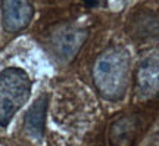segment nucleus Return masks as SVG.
I'll list each match as a JSON object with an SVG mask.
<instances>
[{
    "mask_svg": "<svg viewBox=\"0 0 159 146\" xmlns=\"http://www.w3.org/2000/svg\"><path fill=\"white\" fill-rule=\"evenodd\" d=\"M131 56L122 46L103 50L93 65V83L102 97L121 101L130 86Z\"/></svg>",
    "mask_w": 159,
    "mask_h": 146,
    "instance_id": "1",
    "label": "nucleus"
},
{
    "mask_svg": "<svg viewBox=\"0 0 159 146\" xmlns=\"http://www.w3.org/2000/svg\"><path fill=\"white\" fill-rule=\"evenodd\" d=\"M31 80L21 68H6L0 73V125L7 127L18 111L28 102Z\"/></svg>",
    "mask_w": 159,
    "mask_h": 146,
    "instance_id": "2",
    "label": "nucleus"
},
{
    "mask_svg": "<svg viewBox=\"0 0 159 146\" xmlns=\"http://www.w3.org/2000/svg\"><path fill=\"white\" fill-rule=\"evenodd\" d=\"M89 37V31L81 27L57 25L49 34L50 49L59 59L71 62L83 47Z\"/></svg>",
    "mask_w": 159,
    "mask_h": 146,
    "instance_id": "3",
    "label": "nucleus"
},
{
    "mask_svg": "<svg viewBox=\"0 0 159 146\" xmlns=\"http://www.w3.org/2000/svg\"><path fill=\"white\" fill-rule=\"evenodd\" d=\"M34 15L31 0H2V18L5 31L19 33L30 25Z\"/></svg>",
    "mask_w": 159,
    "mask_h": 146,
    "instance_id": "4",
    "label": "nucleus"
},
{
    "mask_svg": "<svg viewBox=\"0 0 159 146\" xmlns=\"http://www.w3.org/2000/svg\"><path fill=\"white\" fill-rule=\"evenodd\" d=\"M49 106V96L41 95L34 101L24 117V130L25 133L35 140L44 137L46 131V117Z\"/></svg>",
    "mask_w": 159,
    "mask_h": 146,
    "instance_id": "5",
    "label": "nucleus"
},
{
    "mask_svg": "<svg viewBox=\"0 0 159 146\" xmlns=\"http://www.w3.org/2000/svg\"><path fill=\"white\" fill-rule=\"evenodd\" d=\"M159 86V69H158V59L149 58L140 64L137 69V84L136 90L137 95L142 99H150L156 95Z\"/></svg>",
    "mask_w": 159,
    "mask_h": 146,
    "instance_id": "6",
    "label": "nucleus"
},
{
    "mask_svg": "<svg viewBox=\"0 0 159 146\" xmlns=\"http://www.w3.org/2000/svg\"><path fill=\"white\" fill-rule=\"evenodd\" d=\"M136 136V127L128 117L121 118L111 129V143L114 146H130Z\"/></svg>",
    "mask_w": 159,
    "mask_h": 146,
    "instance_id": "7",
    "label": "nucleus"
}]
</instances>
